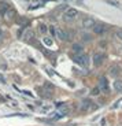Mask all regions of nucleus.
Instances as JSON below:
<instances>
[{
	"mask_svg": "<svg viewBox=\"0 0 122 126\" xmlns=\"http://www.w3.org/2000/svg\"><path fill=\"white\" fill-rule=\"evenodd\" d=\"M78 16V11L75 8H69V10H66L65 11V14H63V21L65 22H73L75 18Z\"/></svg>",
	"mask_w": 122,
	"mask_h": 126,
	"instance_id": "f257e3e1",
	"label": "nucleus"
},
{
	"mask_svg": "<svg viewBox=\"0 0 122 126\" xmlns=\"http://www.w3.org/2000/svg\"><path fill=\"white\" fill-rule=\"evenodd\" d=\"M95 25H96V22H95V19L91 18V16H85L81 22V26L84 29H93Z\"/></svg>",
	"mask_w": 122,
	"mask_h": 126,
	"instance_id": "f03ea898",
	"label": "nucleus"
},
{
	"mask_svg": "<svg viewBox=\"0 0 122 126\" xmlns=\"http://www.w3.org/2000/svg\"><path fill=\"white\" fill-rule=\"evenodd\" d=\"M74 62L81 64V66H88V56L84 54H75L74 55Z\"/></svg>",
	"mask_w": 122,
	"mask_h": 126,
	"instance_id": "7ed1b4c3",
	"label": "nucleus"
},
{
	"mask_svg": "<svg viewBox=\"0 0 122 126\" xmlns=\"http://www.w3.org/2000/svg\"><path fill=\"white\" fill-rule=\"evenodd\" d=\"M104 59H106V55H104L103 52H96V54L93 55V63H95V66H100Z\"/></svg>",
	"mask_w": 122,
	"mask_h": 126,
	"instance_id": "20e7f679",
	"label": "nucleus"
},
{
	"mask_svg": "<svg viewBox=\"0 0 122 126\" xmlns=\"http://www.w3.org/2000/svg\"><path fill=\"white\" fill-rule=\"evenodd\" d=\"M56 37L59 38V40H70V36H69V33L66 30H63L62 28H56Z\"/></svg>",
	"mask_w": 122,
	"mask_h": 126,
	"instance_id": "39448f33",
	"label": "nucleus"
},
{
	"mask_svg": "<svg viewBox=\"0 0 122 126\" xmlns=\"http://www.w3.org/2000/svg\"><path fill=\"white\" fill-rule=\"evenodd\" d=\"M99 86H100V91L106 92V93L108 92V82H107V78H106V77H102V78H100Z\"/></svg>",
	"mask_w": 122,
	"mask_h": 126,
	"instance_id": "423d86ee",
	"label": "nucleus"
},
{
	"mask_svg": "<svg viewBox=\"0 0 122 126\" xmlns=\"http://www.w3.org/2000/svg\"><path fill=\"white\" fill-rule=\"evenodd\" d=\"M106 30H107V26L102 25V23H97V25H95V28H93V32L96 33V34H103Z\"/></svg>",
	"mask_w": 122,
	"mask_h": 126,
	"instance_id": "0eeeda50",
	"label": "nucleus"
},
{
	"mask_svg": "<svg viewBox=\"0 0 122 126\" xmlns=\"http://www.w3.org/2000/svg\"><path fill=\"white\" fill-rule=\"evenodd\" d=\"M73 51L75 54H84V48L81 44H73Z\"/></svg>",
	"mask_w": 122,
	"mask_h": 126,
	"instance_id": "6e6552de",
	"label": "nucleus"
},
{
	"mask_svg": "<svg viewBox=\"0 0 122 126\" xmlns=\"http://www.w3.org/2000/svg\"><path fill=\"white\" fill-rule=\"evenodd\" d=\"M114 89H115L117 92H119V93H122V81L121 79H117V81L114 82Z\"/></svg>",
	"mask_w": 122,
	"mask_h": 126,
	"instance_id": "1a4fd4ad",
	"label": "nucleus"
},
{
	"mask_svg": "<svg viewBox=\"0 0 122 126\" xmlns=\"http://www.w3.org/2000/svg\"><path fill=\"white\" fill-rule=\"evenodd\" d=\"M119 71H121V70H119V67H118V66H113L111 69H110V76L117 77V76L119 74Z\"/></svg>",
	"mask_w": 122,
	"mask_h": 126,
	"instance_id": "9d476101",
	"label": "nucleus"
},
{
	"mask_svg": "<svg viewBox=\"0 0 122 126\" xmlns=\"http://www.w3.org/2000/svg\"><path fill=\"white\" fill-rule=\"evenodd\" d=\"M14 14H15V13H14L13 10H7V11H6V16H7V18H13Z\"/></svg>",
	"mask_w": 122,
	"mask_h": 126,
	"instance_id": "9b49d317",
	"label": "nucleus"
},
{
	"mask_svg": "<svg viewBox=\"0 0 122 126\" xmlns=\"http://www.w3.org/2000/svg\"><path fill=\"white\" fill-rule=\"evenodd\" d=\"M115 37L119 38V40H122V29H118V30L115 32Z\"/></svg>",
	"mask_w": 122,
	"mask_h": 126,
	"instance_id": "f8f14e48",
	"label": "nucleus"
},
{
	"mask_svg": "<svg viewBox=\"0 0 122 126\" xmlns=\"http://www.w3.org/2000/svg\"><path fill=\"white\" fill-rule=\"evenodd\" d=\"M38 28H40V32H41V33H45V32L48 30V29H47V26H45V25H43V23H41V25L38 26Z\"/></svg>",
	"mask_w": 122,
	"mask_h": 126,
	"instance_id": "ddd939ff",
	"label": "nucleus"
},
{
	"mask_svg": "<svg viewBox=\"0 0 122 126\" xmlns=\"http://www.w3.org/2000/svg\"><path fill=\"white\" fill-rule=\"evenodd\" d=\"M82 104H84V106H82V110H88V108H89V104H91V103H89V101H84V103H82Z\"/></svg>",
	"mask_w": 122,
	"mask_h": 126,
	"instance_id": "4468645a",
	"label": "nucleus"
},
{
	"mask_svg": "<svg viewBox=\"0 0 122 126\" xmlns=\"http://www.w3.org/2000/svg\"><path fill=\"white\" fill-rule=\"evenodd\" d=\"M81 37H82V40H85V41H91V36L89 34H82Z\"/></svg>",
	"mask_w": 122,
	"mask_h": 126,
	"instance_id": "2eb2a0df",
	"label": "nucleus"
},
{
	"mask_svg": "<svg viewBox=\"0 0 122 126\" xmlns=\"http://www.w3.org/2000/svg\"><path fill=\"white\" fill-rule=\"evenodd\" d=\"M100 93V88H95L93 91H92V94H93V96H96V94H99Z\"/></svg>",
	"mask_w": 122,
	"mask_h": 126,
	"instance_id": "dca6fc26",
	"label": "nucleus"
},
{
	"mask_svg": "<svg viewBox=\"0 0 122 126\" xmlns=\"http://www.w3.org/2000/svg\"><path fill=\"white\" fill-rule=\"evenodd\" d=\"M44 41H45V44H47V45H51V44H52V41H51L50 38H44Z\"/></svg>",
	"mask_w": 122,
	"mask_h": 126,
	"instance_id": "f3484780",
	"label": "nucleus"
}]
</instances>
